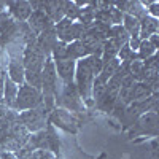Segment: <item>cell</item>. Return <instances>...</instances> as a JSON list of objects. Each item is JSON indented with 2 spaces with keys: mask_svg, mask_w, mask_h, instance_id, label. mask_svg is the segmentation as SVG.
Segmentation results:
<instances>
[{
  "mask_svg": "<svg viewBox=\"0 0 159 159\" xmlns=\"http://www.w3.org/2000/svg\"><path fill=\"white\" fill-rule=\"evenodd\" d=\"M54 105H56V108H64L73 115L86 113V107H84V103H83L81 97H80L73 83L65 84V86L57 83V89L54 94Z\"/></svg>",
  "mask_w": 159,
  "mask_h": 159,
  "instance_id": "6da1fadb",
  "label": "cell"
},
{
  "mask_svg": "<svg viewBox=\"0 0 159 159\" xmlns=\"http://www.w3.org/2000/svg\"><path fill=\"white\" fill-rule=\"evenodd\" d=\"M48 118L49 113L45 110L43 103L38 105V107L32 108V110H25L19 113V123L29 130V134H34V132L43 130L48 124Z\"/></svg>",
  "mask_w": 159,
  "mask_h": 159,
  "instance_id": "7a4b0ae2",
  "label": "cell"
},
{
  "mask_svg": "<svg viewBox=\"0 0 159 159\" xmlns=\"http://www.w3.org/2000/svg\"><path fill=\"white\" fill-rule=\"evenodd\" d=\"M43 103V97H42V91H38L32 86L27 84H21L18 89V96L13 105V110H16L18 113L25 111V110H32L38 105Z\"/></svg>",
  "mask_w": 159,
  "mask_h": 159,
  "instance_id": "3957f363",
  "label": "cell"
},
{
  "mask_svg": "<svg viewBox=\"0 0 159 159\" xmlns=\"http://www.w3.org/2000/svg\"><path fill=\"white\" fill-rule=\"evenodd\" d=\"M48 123L54 127H59L65 132H75L78 130V126L81 124L80 121V115H73L64 108H54L51 113H49V118H48Z\"/></svg>",
  "mask_w": 159,
  "mask_h": 159,
  "instance_id": "277c9868",
  "label": "cell"
},
{
  "mask_svg": "<svg viewBox=\"0 0 159 159\" xmlns=\"http://www.w3.org/2000/svg\"><path fill=\"white\" fill-rule=\"evenodd\" d=\"M45 61H46L45 52L37 46V43L24 46V51H22V65H24L25 72L42 73Z\"/></svg>",
  "mask_w": 159,
  "mask_h": 159,
  "instance_id": "5b68a950",
  "label": "cell"
},
{
  "mask_svg": "<svg viewBox=\"0 0 159 159\" xmlns=\"http://www.w3.org/2000/svg\"><path fill=\"white\" fill-rule=\"evenodd\" d=\"M130 135H151L153 139L157 137V113L147 111L137 118V121L132 124Z\"/></svg>",
  "mask_w": 159,
  "mask_h": 159,
  "instance_id": "8992f818",
  "label": "cell"
},
{
  "mask_svg": "<svg viewBox=\"0 0 159 159\" xmlns=\"http://www.w3.org/2000/svg\"><path fill=\"white\" fill-rule=\"evenodd\" d=\"M75 61L70 59H62V61H54V67H56V73L59 78V83L62 86L65 84H72L73 83V76H75Z\"/></svg>",
  "mask_w": 159,
  "mask_h": 159,
  "instance_id": "52a82bcc",
  "label": "cell"
},
{
  "mask_svg": "<svg viewBox=\"0 0 159 159\" xmlns=\"http://www.w3.org/2000/svg\"><path fill=\"white\" fill-rule=\"evenodd\" d=\"M25 22H27V25L32 29V32H35L37 35L54 25V24H52V21L46 16V13L42 11V10H34L32 15L29 16V19L25 21Z\"/></svg>",
  "mask_w": 159,
  "mask_h": 159,
  "instance_id": "ba28073f",
  "label": "cell"
},
{
  "mask_svg": "<svg viewBox=\"0 0 159 159\" xmlns=\"http://www.w3.org/2000/svg\"><path fill=\"white\" fill-rule=\"evenodd\" d=\"M7 11L16 22H25L32 15V5L30 2H8Z\"/></svg>",
  "mask_w": 159,
  "mask_h": 159,
  "instance_id": "9c48e42d",
  "label": "cell"
},
{
  "mask_svg": "<svg viewBox=\"0 0 159 159\" xmlns=\"http://www.w3.org/2000/svg\"><path fill=\"white\" fill-rule=\"evenodd\" d=\"M35 43H37V46H38L40 49L45 52V56L49 57L52 48H54V45L57 43V35H56V32H54V25H52V27H49V29H46V30H43L42 34H38Z\"/></svg>",
  "mask_w": 159,
  "mask_h": 159,
  "instance_id": "30bf717a",
  "label": "cell"
},
{
  "mask_svg": "<svg viewBox=\"0 0 159 159\" xmlns=\"http://www.w3.org/2000/svg\"><path fill=\"white\" fill-rule=\"evenodd\" d=\"M129 42V38H107L103 42V48H102V61L108 62L111 59H116L119 49L123 45H126Z\"/></svg>",
  "mask_w": 159,
  "mask_h": 159,
  "instance_id": "8fae6325",
  "label": "cell"
},
{
  "mask_svg": "<svg viewBox=\"0 0 159 159\" xmlns=\"http://www.w3.org/2000/svg\"><path fill=\"white\" fill-rule=\"evenodd\" d=\"M24 65L22 57H8V67H7V76L18 86L24 84Z\"/></svg>",
  "mask_w": 159,
  "mask_h": 159,
  "instance_id": "7c38bea8",
  "label": "cell"
},
{
  "mask_svg": "<svg viewBox=\"0 0 159 159\" xmlns=\"http://www.w3.org/2000/svg\"><path fill=\"white\" fill-rule=\"evenodd\" d=\"M159 30V21L156 18H151V16H145L140 19V30H139V38L142 40H148L151 35L157 34Z\"/></svg>",
  "mask_w": 159,
  "mask_h": 159,
  "instance_id": "4fadbf2b",
  "label": "cell"
},
{
  "mask_svg": "<svg viewBox=\"0 0 159 159\" xmlns=\"http://www.w3.org/2000/svg\"><path fill=\"white\" fill-rule=\"evenodd\" d=\"M84 32H86L84 25L80 24L78 21H75V22H72V25H70L67 30L57 37V40H59V42H62V43H65V45H69V43H72V42H76V40H80V38L83 37Z\"/></svg>",
  "mask_w": 159,
  "mask_h": 159,
  "instance_id": "5bb4252c",
  "label": "cell"
},
{
  "mask_svg": "<svg viewBox=\"0 0 159 159\" xmlns=\"http://www.w3.org/2000/svg\"><path fill=\"white\" fill-rule=\"evenodd\" d=\"M18 89H19V86L16 83H13L11 80L7 76L5 83H3V96H2V102H3V105L7 108H13L15 100H16V96H18Z\"/></svg>",
  "mask_w": 159,
  "mask_h": 159,
  "instance_id": "9a60e30c",
  "label": "cell"
},
{
  "mask_svg": "<svg viewBox=\"0 0 159 159\" xmlns=\"http://www.w3.org/2000/svg\"><path fill=\"white\" fill-rule=\"evenodd\" d=\"M88 57L86 54V46L80 42V40H76V42H72L67 45V59L70 61H80V59H84Z\"/></svg>",
  "mask_w": 159,
  "mask_h": 159,
  "instance_id": "2e32d148",
  "label": "cell"
},
{
  "mask_svg": "<svg viewBox=\"0 0 159 159\" xmlns=\"http://www.w3.org/2000/svg\"><path fill=\"white\" fill-rule=\"evenodd\" d=\"M123 29L126 30V34L129 37H139V30H140V21L130 15H123Z\"/></svg>",
  "mask_w": 159,
  "mask_h": 159,
  "instance_id": "e0dca14e",
  "label": "cell"
},
{
  "mask_svg": "<svg viewBox=\"0 0 159 159\" xmlns=\"http://www.w3.org/2000/svg\"><path fill=\"white\" fill-rule=\"evenodd\" d=\"M121 67V62H119L118 59H111V61H108V62H103V67H102V72L97 75L102 81H105L107 83L108 80L118 72V69Z\"/></svg>",
  "mask_w": 159,
  "mask_h": 159,
  "instance_id": "ac0fdd59",
  "label": "cell"
},
{
  "mask_svg": "<svg viewBox=\"0 0 159 159\" xmlns=\"http://www.w3.org/2000/svg\"><path fill=\"white\" fill-rule=\"evenodd\" d=\"M132 94H134V102H143L153 96V91L147 83H135Z\"/></svg>",
  "mask_w": 159,
  "mask_h": 159,
  "instance_id": "d6986e66",
  "label": "cell"
},
{
  "mask_svg": "<svg viewBox=\"0 0 159 159\" xmlns=\"http://www.w3.org/2000/svg\"><path fill=\"white\" fill-rule=\"evenodd\" d=\"M156 51L157 49L148 42V40H143V42L140 43V46H139V49H137V57L140 61H147V59H150L151 56L156 54Z\"/></svg>",
  "mask_w": 159,
  "mask_h": 159,
  "instance_id": "ffe728a7",
  "label": "cell"
},
{
  "mask_svg": "<svg viewBox=\"0 0 159 159\" xmlns=\"http://www.w3.org/2000/svg\"><path fill=\"white\" fill-rule=\"evenodd\" d=\"M86 62L89 65L91 72L94 73V76H97L100 72H102V67H103V61L100 56H88L86 57Z\"/></svg>",
  "mask_w": 159,
  "mask_h": 159,
  "instance_id": "44dd1931",
  "label": "cell"
},
{
  "mask_svg": "<svg viewBox=\"0 0 159 159\" xmlns=\"http://www.w3.org/2000/svg\"><path fill=\"white\" fill-rule=\"evenodd\" d=\"M72 22H73V21H70L69 18H64V19H61L59 22H56V24H54V32H56V35L59 37L61 34H64V32L72 25Z\"/></svg>",
  "mask_w": 159,
  "mask_h": 159,
  "instance_id": "7402d4cb",
  "label": "cell"
},
{
  "mask_svg": "<svg viewBox=\"0 0 159 159\" xmlns=\"http://www.w3.org/2000/svg\"><path fill=\"white\" fill-rule=\"evenodd\" d=\"M159 3L156 2V0H151V3L147 7V13H148V16L151 18H156L157 19V15H159Z\"/></svg>",
  "mask_w": 159,
  "mask_h": 159,
  "instance_id": "603a6c76",
  "label": "cell"
},
{
  "mask_svg": "<svg viewBox=\"0 0 159 159\" xmlns=\"http://www.w3.org/2000/svg\"><path fill=\"white\" fill-rule=\"evenodd\" d=\"M148 42H150V43H151V45H153V46L157 49V48H159V35H157V34L151 35V37L148 38Z\"/></svg>",
  "mask_w": 159,
  "mask_h": 159,
  "instance_id": "cb8c5ba5",
  "label": "cell"
},
{
  "mask_svg": "<svg viewBox=\"0 0 159 159\" xmlns=\"http://www.w3.org/2000/svg\"><path fill=\"white\" fill-rule=\"evenodd\" d=\"M0 159H18L15 156V153H10V151H0Z\"/></svg>",
  "mask_w": 159,
  "mask_h": 159,
  "instance_id": "d4e9b609",
  "label": "cell"
},
{
  "mask_svg": "<svg viewBox=\"0 0 159 159\" xmlns=\"http://www.w3.org/2000/svg\"><path fill=\"white\" fill-rule=\"evenodd\" d=\"M8 7V2H0V13H5Z\"/></svg>",
  "mask_w": 159,
  "mask_h": 159,
  "instance_id": "484cf974",
  "label": "cell"
}]
</instances>
